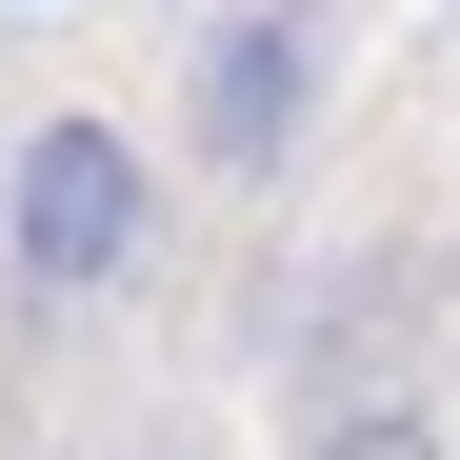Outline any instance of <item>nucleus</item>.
Segmentation results:
<instances>
[{"mask_svg":"<svg viewBox=\"0 0 460 460\" xmlns=\"http://www.w3.org/2000/svg\"><path fill=\"white\" fill-rule=\"evenodd\" d=\"M321 81H341V0H200V40H181V161L261 200L300 140H321Z\"/></svg>","mask_w":460,"mask_h":460,"instance_id":"f03ea898","label":"nucleus"},{"mask_svg":"<svg viewBox=\"0 0 460 460\" xmlns=\"http://www.w3.org/2000/svg\"><path fill=\"white\" fill-rule=\"evenodd\" d=\"M300 460H440V420H420V401H321Z\"/></svg>","mask_w":460,"mask_h":460,"instance_id":"7ed1b4c3","label":"nucleus"},{"mask_svg":"<svg viewBox=\"0 0 460 460\" xmlns=\"http://www.w3.org/2000/svg\"><path fill=\"white\" fill-rule=\"evenodd\" d=\"M0 261H21V300H140L161 280V140L60 101L0 140Z\"/></svg>","mask_w":460,"mask_h":460,"instance_id":"f257e3e1","label":"nucleus"}]
</instances>
